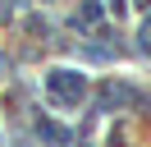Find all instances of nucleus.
I'll use <instances>...</instances> for the list:
<instances>
[{
  "label": "nucleus",
  "instance_id": "7ed1b4c3",
  "mask_svg": "<svg viewBox=\"0 0 151 147\" xmlns=\"http://www.w3.org/2000/svg\"><path fill=\"white\" fill-rule=\"evenodd\" d=\"M142 51L151 55V18H147V23H142Z\"/></svg>",
  "mask_w": 151,
  "mask_h": 147
},
{
  "label": "nucleus",
  "instance_id": "f257e3e1",
  "mask_svg": "<svg viewBox=\"0 0 151 147\" xmlns=\"http://www.w3.org/2000/svg\"><path fill=\"white\" fill-rule=\"evenodd\" d=\"M46 87H50V97H55V101L78 106V101H83V92H87V78H83V74H73V69H55V74L46 78Z\"/></svg>",
  "mask_w": 151,
  "mask_h": 147
},
{
  "label": "nucleus",
  "instance_id": "f03ea898",
  "mask_svg": "<svg viewBox=\"0 0 151 147\" xmlns=\"http://www.w3.org/2000/svg\"><path fill=\"white\" fill-rule=\"evenodd\" d=\"M96 18H101V9H96L92 0H87V5H83V23H96Z\"/></svg>",
  "mask_w": 151,
  "mask_h": 147
}]
</instances>
